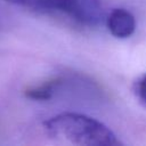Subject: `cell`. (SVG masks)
<instances>
[{"label": "cell", "instance_id": "obj_1", "mask_svg": "<svg viewBox=\"0 0 146 146\" xmlns=\"http://www.w3.org/2000/svg\"><path fill=\"white\" fill-rule=\"evenodd\" d=\"M47 135L80 146H116L121 141L103 122L84 114L63 112L43 122Z\"/></svg>", "mask_w": 146, "mask_h": 146}, {"label": "cell", "instance_id": "obj_2", "mask_svg": "<svg viewBox=\"0 0 146 146\" xmlns=\"http://www.w3.org/2000/svg\"><path fill=\"white\" fill-rule=\"evenodd\" d=\"M34 5L60 13L72 21L89 27L98 25L104 17L100 0H34Z\"/></svg>", "mask_w": 146, "mask_h": 146}, {"label": "cell", "instance_id": "obj_3", "mask_svg": "<svg viewBox=\"0 0 146 146\" xmlns=\"http://www.w3.org/2000/svg\"><path fill=\"white\" fill-rule=\"evenodd\" d=\"M110 33L117 39H125L133 34L136 30L135 16L124 8H114L106 18Z\"/></svg>", "mask_w": 146, "mask_h": 146}, {"label": "cell", "instance_id": "obj_4", "mask_svg": "<svg viewBox=\"0 0 146 146\" xmlns=\"http://www.w3.org/2000/svg\"><path fill=\"white\" fill-rule=\"evenodd\" d=\"M62 79L52 78L38 86H33L25 90V96L33 100H48L52 97L56 89L60 86Z\"/></svg>", "mask_w": 146, "mask_h": 146}, {"label": "cell", "instance_id": "obj_5", "mask_svg": "<svg viewBox=\"0 0 146 146\" xmlns=\"http://www.w3.org/2000/svg\"><path fill=\"white\" fill-rule=\"evenodd\" d=\"M133 94L140 104L146 107V74L138 78L133 83Z\"/></svg>", "mask_w": 146, "mask_h": 146}, {"label": "cell", "instance_id": "obj_6", "mask_svg": "<svg viewBox=\"0 0 146 146\" xmlns=\"http://www.w3.org/2000/svg\"><path fill=\"white\" fill-rule=\"evenodd\" d=\"M6 1H10L13 3H19V5H31V3H34V0H6Z\"/></svg>", "mask_w": 146, "mask_h": 146}]
</instances>
